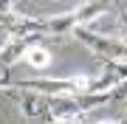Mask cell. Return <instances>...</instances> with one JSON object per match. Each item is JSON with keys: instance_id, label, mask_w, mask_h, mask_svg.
Listing matches in <instances>:
<instances>
[{"instance_id": "1", "label": "cell", "mask_w": 127, "mask_h": 124, "mask_svg": "<svg viewBox=\"0 0 127 124\" xmlns=\"http://www.w3.org/2000/svg\"><path fill=\"white\" fill-rule=\"evenodd\" d=\"M110 11V0H85L76 9L62 11V14H51V17H34V31L37 37H62V34H73L79 25H88L93 20L104 17Z\"/></svg>"}, {"instance_id": "2", "label": "cell", "mask_w": 127, "mask_h": 124, "mask_svg": "<svg viewBox=\"0 0 127 124\" xmlns=\"http://www.w3.org/2000/svg\"><path fill=\"white\" fill-rule=\"evenodd\" d=\"M73 37H76L88 51H93L96 56H102V59L127 62V42L119 40V37H104V34H96V31H91L88 25H79L76 31H73Z\"/></svg>"}, {"instance_id": "3", "label": "cell", "mask_w": 127, "mask_h": 124, "mask_svg": "<svg viewBox=\"0 0 127 124\" xmlns=\"http://www.w3.org/2000/svg\"><path fill=\"white\" fill-rule=\"evenodd\" d=\"M124 79H127V62H110V59H104L99 76L91 79V90H96V93H102V90H113V87L122 85Z\"/></svg>"}, {"instance_id": "4", "label": "cell", "mask_w": 127, "mask_h": 124, "mask_svg": "<svg viewBox=\"0 0 127 124\" xmlns=\"http://www.w3.org/2000/svg\"><path fill=\"white\" fill-rule=\"evenodd\" d=\"M37 37H9L0 45V65H11L14 62H23V56H26V51H28V45H31Z\"/></svg>"}, {"instance_id": "5", "label": "cell", "mask_w": 127, "mask_h": 124, "mask_svg": "<svg viewBox=\"0 0 127 124\" xmlns=\"http://www.w3.org/2000/svg\"><path fill=\"white\" fill-rule=\"evenodd\" d=\"M68 116H82L76 96H48V119H68Z\"/></svg>"}, {"instance_id": "6", "label": "cell", "mask_w": 127, "mask_h": 124, "mask_svg": "<svg viewBox=\"0 0 127 124\" xmlns=\"http://www.w3.org/2000/svg\"><path fill=\"white\" fill-rule=\"evenodd\" d=\"M23 62L28 65V68H34V71H45L48 65H51V54H48V48L31 42L28 51H26V56H23Z\"/></svg>"}, {"instance_id": "7", "label": "cell", "mask_w": 127, "mask_h": 124, "mask_svg": "<svg viewBox=\"0 0 127 124\" xmlns=\"http://www.w3.org/2000/svg\"><path fill=\"white\" fill-rule=\"evenodd\" d=\"M76 101H79L82 113H88V110H93V107H99V104H107V101H113V90H102V93L88 90V93H79Z\"/></svg>"}, {"instance_id": "8", "label": "cell", "mask_w": 127, "mask_h": 124, "mask_svg": "<svg viewBox=\"0 0 127 124\" xmlns=\"http://www.w3.org/2000/svg\"><path fill=\"white\" fill-rule=\"evenodd\" d=\"M119 40L127 42V9H119Z\"/></svg>"}, {"instance_id": "9", "label": "cell", "mask_w": 127, "mask_h": 124, "mask_svg": "<svg viewBox=\"0 0 127 124\" xmlns=\"http://www.w3.org/2000/svg\"><path fill=\"white\" fill-rule=\"evenodd\" d=\"M124 99H127V79H124L122 85L113 87V101H124Z\"/></svg>"}, {"instance_id": "10", "label": "cell", "mask_w": 127, "mask_h": 124, "mask_svg": "<svg viewBox=\"0 0 127 124\" xmlns=\"http://www.w3.org/2000/svg\"><path fill=\"white\" fill-rule=\"evenodd\" d=\"M9 65H0V87H9Z\"/></svg>"}, {"instance_id": "11", "label": "cell", "mask_w": 127, "mask_h": 124, "mask_svg": "<svg viewBox=\"0 0 127 124\" xmlns=\"http://www.w3.org/2000/svg\"><path fill=\"white\" fill-rule=\"evenodd\" d=\"M51 124H82L79 116H68V119H51Z\"/></svg>"}, {"instance_id": "12", "label": "cell", "mask_w": 127, "mask_h": 124, "mask_svg": "<svg viewBox=\"0 0 127 124\" xmlns=\"http://www.w3.org/2000/svg\"><path fill=\"white\" fill-rule=\"evenodd\" d=\"M14 3H17V0H0V14H11Z\"/></svg>"}, {"instance_id": "13", "label": "cell", "mask_w": 127, "mask_h": 124, "mask_svg": "<svg viewBox=\"0 0 127 124\" xmlns=\"http://www.w3.org/2000/svg\"><path fill=\"white\" fill-rule=\"evenodd\" d=\"M99 124H124L122 119H104V121H99Z\"/></svg>"}]
</instances>
